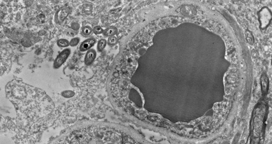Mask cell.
Wrapping results in <instances>:
<instances>
[{
	"label": "cell",
	"instance_id": "cell-1",
	"mask_svg": "<svg viewBox=\"0 0 272 144\" xmlns=\"http://www.w3.org/2000/svg\"><path fill=\"white\" fill-rule=\"evenodd\" d=\"M7 97L16 109L18 120L32 124L42 122L52 113L54 103L45 92L14 79L6 86Z\"/></svg>",
	"mask_w": 272,
	"mask_h": 144
},
{
	"label": "cell",
	"instance_id": "cell-2",
	"mask_svg": "<svg viewBox=\"0 0 272 144\" xmlns=\"http://www.w3.org/2000/svg\"><path fill=\"white\" fill-rule=\"evenodd\" d=\"M118 132L111 127L72 126L53 141L54 144H113L111 139L118 137Z\"/></svg>",
	"mask_w": 272,
	"mask_h": 144
},
{
	"label": "cell",
	"instance_id": "cell-3",
	"mask_svg": "<svg viewBox=\"0 0 272 144\" xmlns=\"http://www.w3.org/2000/svg\"><path fill=\"white\" fill-rule=\"evenodd\" d=\"M71 53L70 49L68 48L64 49L55 58L53 64L54 69H58L64 64L68 58L69 57Z\"/></svg>",
	"mask_w": 272,
	"mask_h": 144
},
{
	"label": "cell",
	"instance_id": "cell-4",
	"mask_svg": "<svg viewBox=\"0 0 272 144\" xmlns=\"http://www.w3.org/2000/svg\"><path fill=\"white\" fill-rule=\"evenodd\" d=\"M71 10L68 7H62L56 11L55 16V21L56 24H61L64 22L68 16L70 14Z\"/></svg>",
	"mask_w": 272,
	"mask_h": 144
},
{
	"label": "cell",
	"instance_id": "cell-5",
	"mask_svg": "<svg viewBox=\"0 0 272 144\" xmlns=\"http://www.w3.org/2000/svg\"><path fill=\"white\" fill-rule=\"evenodd\" d=\"M271 19V13L267 8H264L259 13V19L262 28H265L269 23Z\"/></svg>",
	"mask_w": 272,
	"mask_h": 144
},
{
	"label": "cell",
	"instance_id": "cell-6",
	"mask_svg": "<svg viewBox=\"0 0 272 144\" xmlns=\"http://www.w3.org/2000/svg\"><path fill=\"white\" fill-rule=\"evenodd\" d=\"M96 40L94 38H89L81 43L79 46V50L81 52H85L91 49L96 44Z\"/></svg>",
	"mask_w": 272,
	"mask_h": 144
},
{
	"label": "cell",
	"instance_id": "cell-7",
	"mask_svg": "<svg viewBox=\"0 0 272 144\" xmlns=\"http://www.w3.org/2000/svg\"><path fill=\"white\" fill-rule=\"evenodd\" d=\"M97 53L94 49H91L88 51L85 57V64L90 66L92 64L96 59Z\"/></svg>",
	"mask_w": 272,
	"mask_h": 144
},
{
	"label": "cell",
	"instance_id": "cell-8",
	"mask_svg": "<svg viewBox=\"0 0 272 144\" xmlns=\"http://www.w3.org/2000/svg\"><path fill=\"white\" fill-rule=\"evenodd\" d=\"M117 28L113 27V26H110L104 30L103 31V34L104 36L110 37V36H114L115 34H117Z\"/></svg>",
	"mask_w": 272,
	"mask_h": 144
},
{
	"label": "cell",
	"instance_id": "cell-9",
	"mask_svg": "<svg viewBox=\"0 0 272 144\" xmlns=\"http://www.w3.org/2000/svg\"><path fill=\"white\" fill-rule=\"evenodd\" d=\"M261 87H262V90L263 93L265 94L266 93L268 90V86H269V82H268V78L266 76L263 75L261 77Z\"/></svg>",
	"mask_w": 272,
	"mask_h": 144
},
{
	"label": "cell",
	"instance_id": "cell-10",
	"mask_svg": "<svg viewBox=\"0 0 272 144\" xmlns=\"http://www.w3.org/2000/svg\"><path fill=\"white\" fill-rule=\"evenodd\" d=\"M93 32V29L89 26H85L81 28V33L84 36H88L90 35Z\"/></svg>",
	"mask_w": 272,
	"mask_h": 144
},
{
	"label": "cell",
	"instance_id": "cell-11",
	"mask_svg": "<svg viewBox=\"0 0 272 144\" xmlns=\"http://www.w3.org/2000/svg\"><path fill=\"white\" fill-rule=\"evenodd\" d=\"M106 44H107V42H106V39H103V38L100 39L98 41V43H97V50L99 51V52L103 51L104 50L105 47H106Z\"/></svg>",
	"mask_w": 272,
	"mask_h": 144
},
{
	"label": "cell",
	"instance_id": "cell-12",
	"mask_svg": "<svg viewBox=\"0 0 272 144\" xmlns=\"http://www.w3.org/2000/svg\"><path fill=\"white\" fill-rule=\"evenodd\" d=\"M57 45L61 48L67 47L68 46L70 45L69 41L64 38L58 39L57 41Z\"/></svg>",
	"mask_w": 272,
	"mask_h": 144
},
{
	"label": "cell",
	"instance_id": "cell-13",
	"mask_svg": "<svg viewBox=\"0 0 272 144\" xmlns=\"http://www.w3.org/2000/svg\"><path fill=\"white\" fill-rule=\"evenodd\" d=\"M245 35H246V39H247V41L250 44L253 45L254 44V38L251 32L249 31H247L245 32Z\"/></svg>",
	"mask_w": 272,
	"mask_h": 144
},
{
	"label": "cell",
	"instance_id": "cell-14",
	"mask_svg": "<svg viewBox=\"0 0 272 144\" xmlns=\"http://www.w3.org/2000/svg\"><path fill=\"white\" fill-rule=\"evenodd\" d=\"M117 41H118V39L115 36L109 37L108 40H107V43L109 45H115L116 44H117Z\"/></svg>",
	"mask_w": 272,
	"mask_h": 144
},
{
	"label": "cell",
	"instance_id": "cell-15",
	"mask_svg": "<svg viewBox=\"0 0 272 144\" xmlns=\"http://www.w3.org/2000/svg\"><path fill=\"white\" fill-rule=\"evenodd\" d=\"M103 29L100 27V26H95L93 29V32L96 35H100V34H103Z\"/></svg>",
	"mask_w": 272,
	"mask_h": 144
},
{
	"label": "cell",
	"instance_id": "cell-16",
	"mask_svg": "<svg viewBox=\"0 0 272 144\" xmlns=\"http://www.w3.org/2000/svg\"><path fill=\"white\" fill-rule=\"evenodd\" d=\"M80 42V38L76 37V38H73L69 42V45L71 47H74L76 45H78Z\"/></svg>",
	"mask_w": 272,
	"mask_h": 144
}]
</instances>
